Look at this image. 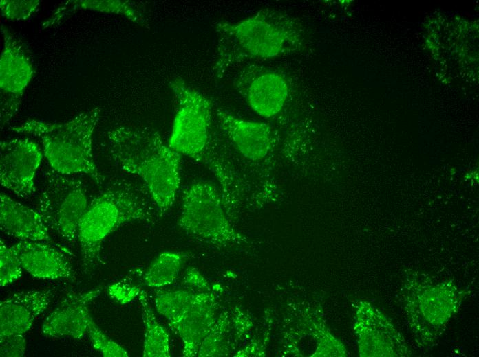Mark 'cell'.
I'll return each instance as SVG.
<instances>
[{
    "label": "cell",
    "instance_id": "1",
    "mask_svg": "<svg viewBox=\"0 0 479 357\" xmlns=\"http://www.w3.org/2000/svg\"><path fill=\"white\" fill-rule=\"evenodd\" d=\"M215 32L217 45L213 69L217 78L238 63L298 51L305 41L304 30L297 19L270 8L237 22H219Z\"/></svg>",
    "mask_w": 479,
    "mask_h": 357
},
{
    "label": "cell",
    "instance_id": "2",
    "mask_svg": "<svg viewBox=\"0 0 479 357\" xmlns=\"http://www.w3.org/2000/svg\"><path fill=\"white\" fill-rule=\"evenodd\" d=\"M116 163L143 181L160 216L173 205L181 177V154L151 129L118 126L108 132Z\"/></svg>",
    "mask_w": 479,
    "mask_h": 357
},
{
    "label": "cell",
    "instance_id": "3",
    "mask_svg": "<svg viewBox=\"0 0 479 357\" xmlns=\"http://www.w3.org/2000/svg\"><path fill=\"white\" fill-rule=\"evenodd\" d=\"M154 211L142 192L118 181L92 199L79 224L77 241L86 270L100 263L101 244L121 225L134 220L153 221Z\"/></svg>",
    "mask_w": 479,
    "mask_h": 357
},
{
    "label": "cell",
    "instance_id": "4",
    "mask_svg": "<svg viewBox=\"0 0 479 357\" xmlns=\"http://www.w3.org/2000/svg\"><path fill=\"white\" fill-rule=\"evenodd\" d=\"M100 113V109L94 108L61 124L30 119L12 127V130L38 138L54 171L68 175L85 174L100 185L104 178L92 154L93 133Z\"/></svg>",
    "mask_w": 479,
    "mask_h": 357
},
{
    "label": "cell",
    "instance_id": "5",
    "mask_svg": "<svg viewBox=\"0 0 479 357\" xmlns=\"http://www.w3.org/2000/svg\"><path fill=\"white\" fill-rule=\"evenodd\" d=\"M178 103L168 145L181 155L202 162L213 133L211 101L180 78L169 82Z\"/></svg>",
    "mask_w": 479,
    "mask_h": 357
},
{
    "label": "cell",
    "instance_id": "6",
    "mask_svg": "<svg viewBox=\"0 0 479 357\" xmlns=\"http://www.w3.org/2000/svg\"><path fill=\"white\" fill-rule=\"evenodd\" d=\"M223 204L214 184L196 181L184 192L178 224L187 234L204 243L221 246L243 241L227 220Z\"/></svg>",
    "mask_w": 479,
    "mask_h": 357
},
{
    "label": "cell",
    "instance_id": "7",
    "mask_svg": "<svg viewBox=\"0 0 479 357\" xmlns=\"http://www.w3.org/2000/svg\"><path fill=\"white\" fill-rule=\"evenodd\" d=\"M91 199L84 183L71 175L46 172L38 213L51 231L67 242L77 241L81 218Z\"/></svg>",
    "mask_w": 479,
    "mask_h": 357
},
{
    "label": "cell",
    "instance_id": "8",
    "mask_svg": "<svg viewBox=\"0 0 479 357\" xmlns=\"http://www.w3.org/2000/svg\"><path fill=\"white\" fill-rule=\"evenodd\" d=\"M3 47L0 58L1 126H5L19 108L25 89L35 73L30 51L23 42L1 27Z\"/></svg>",
    "mask_w": 479,
    "mask_h": 357
},
{
    "label": "cell",
    "instance_id": "9",
    "mask_svg": "<svg viewBox=\"0 0 479 357\" xmlns=\"http://www.w3.org/2000/svg\"><path fill=\"white\" fill-rule=\"evenodd\" d=\"M233 86L250 108L265 118L279 113L289 95L287 80L281 73L257 65L244 67Z\"/></svg>",
    "mask_w": 479,
    "mask_h": 357
},
{
    "label": "cell",
    "instance_id": "10",
    "mask_svg": "<svg viewBox=\"0 0 479 357\" xmlns=\"http://www.w3.org/2000/svg\"><path fill=\"white\" fill-rule=\"evenodd\" d=\"M42 159L39 146L28 139L1 141V185L19 197L31 196L35 191L34 176Z\"/></svg>",
    "mask_w": 479,
    "mask_h": 357
},
{
    "label": "cell",
    "instance_id": "11",
    "mask_svg": "<svg viewBox=\"0 0 479 357\" xmlns=\"http://www.w3.org/2000/svg\"><path fill=\"white\" fill-rule=\"evenodd\" d=\"M215 116L224 138L246 162L257 163L269 154L275 136L268 124L242 119L222 108L216 109Z\"/></svg>",
    "mask_w": 479,
    "mask_h": 357
},
{
    "label": "cell",
    "instance_id": "12",
    "mask_svg": "<svg viewBox=\"0 0 479 357\" xmlns=\"http://www.w3.org/2000/svg\"><path fill=\"white\" fill-rule=\"evenodd\" d=\"M101 290L102 288L97 287L82 292L69 293L45 318L42 325V333L51 337L81 338L87 334L91 316L89 305Z\"/></svg>",
    "mask_w": 479,
    "mask_h": 357
},
{
    "label": "cell",
    "instance_id": "13",
    "mask_svg": "<svg viewBox=\"0 0 479 357\" xmlns=\"http://www.w3.org/2000/svg\"><path fill=\"white\" fill-rule=\"evenodd\" d=\"M50 290H32L12 294L0 303V337L24 334L49 306Z\"/></svg>",
    "mask_w": 479,
    "mask_h": 357
},
{
    "label": "cell",
    "instance_id": "14",
    "mask_svg": "<svg viewBox=\"0 0 479 357\" xmlns=\"http://www.w3.org/2000/svg\"><path fill=\"white\" fill-rule=\"evenodd\" d=\"M214 296L209 291H196L181 317L169 325L182 342V355L197 356L200 347L215 321Z\"/></svg>",
    "mask_w": 479,
    "mask_h": 357
},
{
    "label": "cell",
    "instance_id": "15",
    "mask_svg": "<svg viewBox=\"0 0 479 357\" xmlns=\"http://www.w3.org/2000/svg\"><path fill=\"white\" fill-rule=\"evenodd\" d=\"M47 242L22 240L15 244L23 268L37 278L74 281L75 273L67 257Z\"/></svg>",
    "mask_w": 479,
    "mask_h": 357
},
{
    "label": "cell",
    "instance_id": "16",
    "mask_svg": "<svg viewBox=\"0 0 479 357\" xmlns=\"http://www.w3.org/2000/svg\"><path fill=\"white\" fill-rule=\"evenodd\" d=\"M0 224L7 235L25 241L50 242V231L34 210L1 193Z\"/></svg>",
    "mask_w": 479,
    "mask_h": 357
},
{
    "label": "cell",
    "instance_id": "17",
    "mask_svg": "<svg viewBox=\"0 0 479 357\" xmlns=\"http://www.w3.org/2000/svg\"><path fill=\"white\" fill-rule=\"evenodd\" d=\"M79 10L111 13L125 16L142 26L148 25L143 8L136 2L120 0H70L61 3L42 23V28L59 25Z\"/></svg>",
    "mask_w": 479,
    "mask_h": 357
},
{
    "label": "cell",
    "instance_id": "18",
    "mask_svg": "<svg viewBox=\"0 0 479 357\" xmlns=\"http://www.w3.org/2000/svg\"><path fill=\"white\" fill-rule=\"evenodd\" d=\"M188 255L182 252L160 253L145 269L136 270L131 277L140 286L158 288L172 284L184 266Z\"/></svg>",
    "mask_w": 479,
    "mask_h": 357
},
{
    "label": "cell",
    "instance_id": "19",
    "mask_svg": "<svg viewBox=\"0 0 479 357\" xmlns=\"http://www.w3.org/2000/svg\"><path fill=\"white\" fill-rule=\"evenodd\" d=\"M137 299L140 303L145 327L143 356L169 357V334L158 321L146 291L142 289Z\"/></svg>",
    "mask_w": 479,
    "mask_h": 357
},
{
    "label": "cell",
    "instance_id": "20",
    "mask_svg": "<svg viewBox=\"0 0 479 357\" xmlns=\"http://www.w3.org/2000/svg\"><path fill=\"white\" fill-rule=\"evenodd\" d=\"M198 290L192 288L158 290L154 292L153 303L158 312L171 325L185 312Z\"/></svg>",
    "mask_w": 479,
    "mask_h": 357
},
{
    "label": "cell",
    "instance_id": "21",
    "mask_svg": "<svg viewBox=\"0 0 479 357\" xmlns=\"http://www.w3.org/2000/svg\"><path fill=\"white\" fill-rule=\"evenodd\" d=\"M0 242V282L5 286L21 277L23 266L16 244Z\"/></svg>",
    "mask_w": 479,
    "mask_h": 357
},
{
    "label": "cell",
    "instance_id": "22",
    "mask_svg": "<svg viewBox=\"0 0 479 357\" xmlns=\"http://www.w3.org/2000/svg\"><path fill=\"white\" fill-rule=\"evenodd\" d=\"M87 334L94 347L102 356L106 357H127V352L116 342L109 338L89 317Z\"/></svg>",
    "mask_w": 479,
    "mask_h": 357
},
{
    "label": "cell",
    "instance_id": "23",
    "mask_svg": "<svg viewBox=\"0 0 479 357\" xmlns=\"http://www.w3.org/2000/svg\"><path fill=\"white\" fill-rule=\"evenodd\" d=\"M39 0H1L2 16L9 20H26L39 8Z\"/></svg>",
    "mask_w": 479,
    "mask_h": 357
},
{
    "label": "cell",
    "instance_id": "24",
    "mask_svg": "<svg viewBox=\"0 0 479 357\" xmlns=\"http://www.w3.org/2000/svg\"><path fill=\"white\" fill-rule=\"evenodd\" d=\"M142 288L129 276L111 284L108 287L109 295L120 303H127L138 298Z\"/></svg>",
    "mask_w": 479,
    "mask_h": 357
},
{
    "label": "cell",
    "instance_id": "25",
    "mask_svg": "<svg viewBox=\"0 0 479 357\" xmlns=\"http://www.w3.org/2000/svg\"><path fill=\"white\" fill-rule=\"evenodd\" d=\"M26 347L23 334H13L0 337V356L2 357L23 356Z\"/></svg>",
    "mask_w": 479,
    "mask_h": 357
},
{
    "label": "cell",
    "instance_id": "26",
    "mask_svg": "<svg viewBox=\"0 0 479 357\" xmlns=\"http://www.w3.org/2000/svg\"><path fill=\"white\" fill-rule=\"evenodd\" d=\"M182 284L198 291H209L210 289L204 277L195 268H189L187 270Z\"/></svg>",
    "mask_w": 479,
    "mask_h": 357
}]
</instances>
